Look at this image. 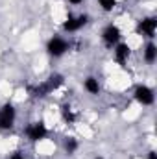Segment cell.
Masks as SVG:
<instances>
[{"mask_svg":"<svg viewBox=\"0 0 157 159\" xmlns=\"http://www.w3.org/2000/svg\"><path fill=\"white\" fill-rule=\"evenodd\" d=\"M83 89H85L87 94H91V96H98L100 91H102V85H100V81H98L96 76H87V78L83 80Z\"/></svg>","mask_w":157,"mask_h":159,"instance_id":"30bf717a","label":"cell"},{"mask_svg":"<svg viewBox=\"0 0 157 159\" xmlns=\"http://www.w3.org/2000/svg\"><path fill=\"white\" fill-rule=\"evenodd\" d=\"M69 50H70V43L61 35H52L46 41V52L52 57H63Z\"/></svg>","mask_w":157,"mask_h":159,"instance_id":"7a4b0ae2","label":"cell"},{"mask_svg":"<svg viewBox=\"0 0 157 159\" xmlns=\"http://www.w3.org/2000/svg\"><path fill=\"white\" fill-rule=\"evenodd\" d=\"M15 120H17V109L13 104L6 102L0 106V129L2 131H7L15 126Z\"/></svg>","mask_w":157,"mask_h":159,"instance_id":"3957f363","label":"cell"},{"mask_svg":"<svg viewBox=\"0 0 157 159\" xmlns=\"http://www.w3.org/2000/svg\"><path fill=\"white\" fill-rule=\"evenodd\" d=\"M118 0H98V6L102 7V11H105V13H109V11H113L115 7H117Z\"/></svg>","mask_w":157,"mask_h":159,"instance_id":"5bb4252c","label":"cell"},{"mask_svg":"<svg viewBox=\"0 0 157 159\" xmlns=\"http://www.w3.org/2000/svg\"><path fill=\"white\" fill-rule=\"evenodd\" d=\"M9 159H30V157H26V156H22L20 152H15V154H11V156H9Z\"/></svg>","mask_w":157,"mask_h":159,"instance_id":"9a60e30c","label":"cell"},{"mask_svg":"<svg viewBox=\"0 0 157 159\" xmlns=\"http://www.w3.org/2000/svg\"><path fill=\"white\" fill-rule=\"evenodd\" d=\"M148 159H157V154H155V150H152V152L148 154Z\"/></svg>","mask_w":157,"mask_h":159,"instance_id":"2e32d148","label":"cell"},{"mask_svg":"<svg viewBox=\"0 0 157 159\" xmlns=\"http://www.w3.org/2000/svg\"><path fill=\"white\" fill-rule=\"evenodd\" d=\"M67 2H70V4H74V6H78V4L83 2V0H67Z\"/></svg>","mask_w":157,"mask_h":159,"instance_id":"e0dca14e","label":"cell"},{"mask_svg":"<svg viewBox=\"0 0 157 159\" xmlns=\"http://www.w3.org/2000/svg\"><path fill=\"white\" fill-rule=\"evenodd\" d=\"M78 148H79V143H78L76 137H67L63 141V150H65L67 156H74L78 152Z\"/></svg>","mask_w":157,"mask_h":159,"instance_id":"7c38bea8","label":"cell"},{"mask_svg":"<svg viewBox=\"0 0 157 159\" xmlns=\"http://www.w3.org/2000/svg\"><path fill=\"white\" fill-rule=\"evenodd\" d=\"M61 117H63L65 122L72 124V122H76V119H78V113L74 111V107H72V106L65 104V106H61Z\"/></svg>","mask_w":157,"mask_h":159,"instance_id":"4fadbf2b","label":"cell"},{"mask_svg":"<svg viewBox=\"0 0 157 159\" xmlns=\"http://www.w3.org/2000/svg\"><path fill=\"white\" fill-rule=\"evenodd\" d=\"M46 135H48V128L43 120H35V122L28 124V128H26V137L30 143H39L43 139H46Z\"/></svg>","mask_w":157,"mask_h":159,"instance_id":"277c9868","label":"cell"},{"mask_svg":"<svg viewBox=\"0 0 157 159\" xmlns=\"http://www.w3.org/2000/svg\"><path fill=\"white\" fill-rule=\"evenodd\" d=\"M94 159H104V157H94Z\"/></svg>","mask_w":157,"mask_h":159,"instance_id":"ac0fdd59","label":"cell"},{"mask_svg":"<svg viewBox=\"0 0 157 159\" xmlns=\"http://www.w3.org/2000/svg\"><path fill=\"white\" fill-rule=\"evenodd\" d=\"M142 56H144V61L146 63H155V59H157V46H155V43L154 41H148L146 43V46H144V50H142Z\"/></svg>","mask_w":157,"mask_h":159,"instance_id":"8fae6325","label":"cell"},{"mask_svg":"<svg viewBox=\"0 0 157 159\" xmlns=\"http://www.w3.org/2000/svg\"><path fill=\"white\" fill-rule=\"evenodd\" d=\"M113 56H115V61H117L118 65H126L128 59H129V56H131V46L128 43L120 41V43H117L113 46Z\"/></svg>","mask_w":157,"mask_h":159,"instance_id":"9c48e42d","label":"cell"},{"mask_svg":"<svg viewBox=\"0 0 157 159\" xmlns=\"http://www.w3.org/2000/svg\"><path fill=\"white\" fill-rule=\"evenodd\" d=\"M155 32H157V19L155 17H144V19L139 20V24H137V34L139 35H142V37L152 41L154 35H155Z\"/></svg>","mask_w":157,"mask_h":159,"instance_id":"8992f818","label":"cell"},{"mask_svg":"<svg viewBox=\"0 0 157 159\" xmlns=\"http://www.w3.org/2000/svg\"><path fill=\"white\" fill-rule=\"evenodd\" d=\"M87 22H89V15H85V13L69 15V19L63 22V30L69 34H74V32H79L83 26H87Z\"/></svg>","mask_w":157,"mask_h":159,"instance_id":"52a82bcc","label":"cell"},{"mask_svg":"<svg viewBox=\"0 0 157 159\" xmlns=\"http://www.w3.org/2000/svg\"><path fill=\"white\" fill-rule=\"evenodd\" d=\"M122 39V32H120V28H118L117 24H107L104 30H102V41L107 44V46H115L117 43H120Z\"/></svg>","mask_w":157,"mask_h":159,"instance_id":"ba28073f","label":"cell"},{"mask_svg":"<svg viewBox=\"0 0 157 159\" xmlns=\"http://www.w3.org/2000/svg\"><path fill=\"white\" fill-rule=\"evenodd\" d=\"M133 98H135V102L141 104V106H152V104L155 102V93H154V89L148 87V85H137L135 91H133Z\"/></svg>","mask_w":157,"mask_h":159,"instance_id":"5b68a950","label":"cell"},{"mask_svg":"<svg viewBox=\"0 0 157 159\" xmlns=\"http://www.w3.org/2000/svg\"><path fill=\"white\" fill-rule=\"evenodd\" d=\"M63 83H65L63 74H50L44 81L37 83L35 87H30V93H32V96H35V98H44V96H48L50 93L57 91Z\"/></svg>","mask_w":157,"mask_h":159,"instance_id":"6da1fadb","label":"cell"}]
</instances>
